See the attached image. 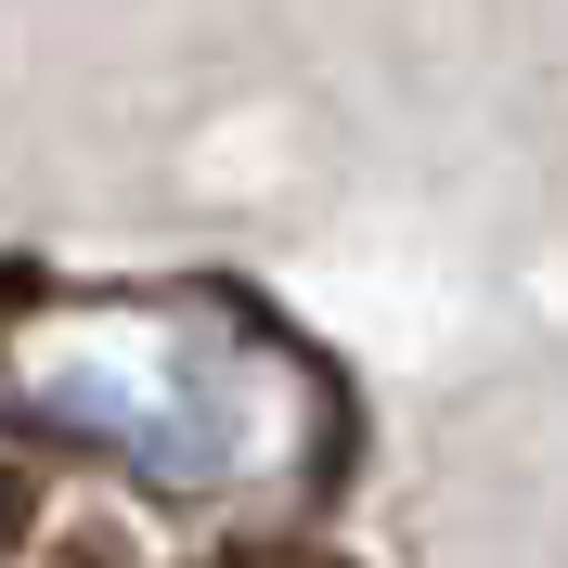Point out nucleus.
<instances>
[{
	"mask_svg": "<svg viewBox=\"0 0 568 568\" xmlns=\"http://www.w3.org/2000/svg\"><path fill=\"white\" fill-rule=\"evenodd\" d=\"M0 530H13V491H0Z\"/></svg>",
	"mask_w": 568,
	"mask_h": 568,
	"instance_id": "nucleus-1",
	"label": "nucleus"
}]
</instances>
